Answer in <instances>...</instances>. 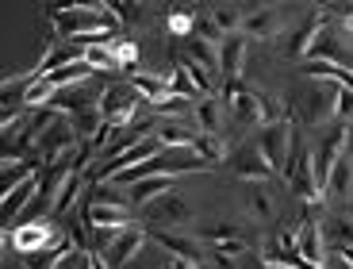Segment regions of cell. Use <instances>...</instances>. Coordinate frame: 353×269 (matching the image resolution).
Masks as SVG:
<instances>
[{
	"label": "cell",
	"mask_w": 353,
	"mask_h": 269,
	"mask_svg": "<svg viewBox=\"0 0 353 269\" xmlns=\"http://www.w3.org/2000/svg\"><path fill=\"white\" fill-rule=\"evenodd\" d=\"M85 223L88 227H131V212H127L119 200H115V204H97V200H92V204L85 208Z\"/></svg>",
	"instance_id": "obj_19"
},
{
	"label": "cell",
	"mask_w": 353,
	"mask_h": 269,
	"mask_svg": "<svg viewBox=\"0 0 353 269\" xmlns=\"http://www.w3.org/2000/svg\"><path fill=\"white\" fill-rule=\"evenodd\" d=\"M192 154H196V158H203L208 166H223V161H227V150H223L219 134H200L196 146H192Z\"/></svg>",
	"instance_id": "obj_29"
},
{
	"label": "cell",
	"mask_w": 353,
	"mask_h": 269,
	"mask_svg": "<svg viewBox=\"0 0 353 269\" xmlns=\"http://www.w3.org/2000/svg\"><path fill=\"white\" fill-rule=\"evenodd\" d=\"M150 235L169 250V258H185V261H196V266H200V246H196L192 239L173 235V231H150Z\"/></svg>",
	"instance_id": "obj_23"
},
{
	"label": "cell",
	"mask_w": 353,
	"mask_h": 269,
	"mask_svg": "<svg viewBox=\"0 0 353 269\" xmlns=\"http://www.w3.org/2000/svg\"><path fill=\"white\" fill-rule=\"evenodd\" d=\"M239 269H284V266H269V261H265L261 254H250L246 266H239Z\"/></svg>",
	"instance_id": "obj_39"
},
{
	"label": "cell",
	"mask_w": 353,
	"mask_h": 269,
	"mask_svg": "<svg viewBox=\"0 0 353 269\" xmlns=\"http://www.w3.org/2000/svg\"><path fill=\"white\" fill-rule=\"evenodd\" d=\"M77 188H81V173L73 170L70 177H65V185H62V192H58V200H54V212L58 215H65L73 208V200H77Z\"/></svg>",
	"instance_id": "obj_31"
},
{
	"label": "cell",
	"mask_w": 353,
	"mask_h": 269,
	"mask_svg": "<svg viewBox=\"0 0 353 269\" xmlns=\"http://www.w3.org/2000/svg\"><path fill=\"white\" fill-rule=\"evenodd\" d=\"M242 66H246V35L234 31L219 43V73L227 81H239L242 77Z\"/></svg>",
	"instance_id": "obj_16"
},
{
	"label": "cell",
	"mask_w": 353,
	"mask_h": 269,
	"mask_svg": "<svg viewBox=\"0 0 353 269\" xmlns=\"http://www.w3.org/2000/svg\"><path fill=\"white\" fill-rule=\"evenodd\" d=\"M345 139H350V127L345 123H334L327 134H323V143L311 150V161H315V177H319V188H327L330 173H334L338 158L345 154Z\"/></svg>",
	"instance_id": "obj_8"
},
{
	"label": "cell",
	"mask_w": 353,
	"mask_h": 269,
	"mask_svg": "<svg viewBox=\"0 0 353 269\" xmlns=\"http://www.w3.org/2000/svg\"><path fill=\"white\" fill-rule=\"evenodd\" d=\"M4 269H31V266H27V258H19V261H8Z\"/></svg>",
	"instance_id": "obj_42"
},
{
	"label": "cell",
	"mask_w": 353,
	"mask_h": 269,
	"mask_svg": "<svg viewBox=\"0 0 353 269\" xmlns=\"http://www.w3.org/2000/svg\"><path fill=\"white\" fill-rule=\"evenodd\" d=\"M85 62L92 66L97 73L100 70H112V73L119 70V58H115V46L112 43H88L85 46Z\"/></svg>",
	"instance_id": "obj_28"
},
{
	"label": "cell",
	"mask_w": 353,
	"mask_h": 269,
	"mask_svg": "<svg viewBox=\"0 0 353 269\" xmlns=\"http://www.w3.org/2000/svg\"><path fill=\"white\" fill-rule=\"evenodd\" d=\"M223 100H227L230 116H234L239 127H265V97L254 92L250 85H242V81H227Z\"/></svg>",
	"instance_id": "obj_4"
},
{
	"label": "cell",
	"mask_w": 353,
	"mask_h": 269,
	"mask_svg": "<svg viewBox=\"0 0 353 269\" xmlns=\"http://www.w3.org/2000/svg\"><path fill=\"white\" fill-rule=\"evenodd\" d=\"M196 123H200L203 134H219L223 131V104L215 97H203L196 104Z\"/></svg>",
	"instance_id": "obj_24"
},
{
	"label": "cell",
	"mask_w": 353,
	"mask_h": 269,
	"mask_svg": "<svg viewBox=\"0 0 353 269\" xmlns=\"http://www.w3.org/2000/svg\"><path fill=\"white\" fill-rule=\"evenodd\" d=\"M181 66H185V70L192 73V81H196V89H203V92L212 89V73L203 70L200 62H192V58H185V62H181Z\"/></svg>",
	"instance_id": "obj_36"
},
{
	"label": "cell",
	"mask_w": 353,
	"mask_h": 269,
	"mask_svg": "<svg viewBox=\"0 0 353 269\" xmlns=\"http://www.w3.org/2000/svg\"><path fill=\"white\" fill-rule=\"evenodd\" d=\"M203 239H212V246H219V242H230V239H246V227L242 223H212V227H203Z\"/></svg>",
	"instance_id": "obj_30"
},
{
	"label": "cell",
	"mask_w": 353,
	"mask_h": 269,
	"mask_svg": "<svg viewBox=\"0 0 353 269\" xmlns=\"http://www.w3.org/2000/svg\"><path fill=\"white\" fill-rule=\"evenodd\" d=\"M345 127H350V139H345V150L353 154V123H345Z\"/></svg>",
	"instance_id": "obj_44"
},
{
	"label": "cell",
	"mask_w": 353,
	"mask_h": 269,
	"mask_svg": "<svg viewBox=\"0 0 353 269\" xmlns=\"http://www.w3.org/2000/svg\"><path fill=\"white\" fill-rule=\"evenodd\" d=\"M292 139H296V127H292V119L265 123L261 134H257V143H261V150H265V158H269V166H273V173H284V166H288V158H292Z\"/></svg>",
	"instance_id": "obj_7"
},
{
	"label": "cell",
	"mask_w": 353,
	"mask_h": 269,
	"mask_svg": "<svg viewBox=\"0 0 353 269\" xmlns=\"http://www.w3.org/2000/svg\"><path fill=\"white\" fill-rule=\"evenodd\" d=\"M323 23H327V12L323 8L303 16L300 23L281 39V58H288V62H307V50H311V43H315V35L323 31Z\"/></svg>",
	"instance_id": "obj_5"
},
{
	"label": "cell",
	"mask_w": 353,
	"mask_h": 269,
	"mask_svg": "<svg viewBox=\"0 0 353 269\" xmlns=\"http://www.w3.org/2000/svg\"><path fill=\"white\" fill-rule=\"evenodd\" d=\"M338 81H319L311 77V89L303 97V123L307 127H323L327 119H334V108H338Z\"/></svg>",
	"instance_id": "obj_6"
},
{
	"label": "cell",
	"mask_w": 353,
	"mask_h": 269,
	"mask_svg": "<svg viewBox=\"0 0 353 269\" xmlns=\"http://www.w3.org/2000/svg\"><path fill=\"white\" fill-rule=\"evenodd\" d=\"M242 35L261 39V43L281 39V8H276V4H269V8H250L246 19H242Z\"/></svg>",
	"instance_id": "obj_14"
},
{
	"label": "cell",
	"mask_w": 353,
	"mask_h": 269,
	"mask_svg": "<svg viewBox=\"0 0 353 269\" xmlns=\"http://www.w3.org/2000/svg\"><path fill=\"white\" fill-rule=\"evenodd\" d=\"M165 269H200V266H196V261H185V258H169Z\"/></svg>",
	"instance_id": "obj_40"
},
{
	"label": "cell",
	"mask_w": 353,
	"mask_h": 269,
	"mask_svg": "<svg viewBox=\"0 0 353 269\" xmlns=\"http://www.w3.org/2000/svg\"><path fill=\"white\" fill-rule=\"evenodd\" d=\"M200 134H203L200 127H185V123H176V119L158 123V139H161L165 146H173V150H192Z\"/></svg>",
	"instance_id": "obj_21"
},
{
	"label": "cell",
	"mask_w": 353,
	"mask_h": 269,
	"mask_svg": "<svg viewBox=\"0 0 353 269\" xmlns=\"http://www.w3.org/2000/svg\"><path fill=\"white\" fill-rule=\"evenodd\" d=\"M81 269H92V254L85 250V258H81Z\"/></svg>",
	"instance_id": "obj_43"
},
{
	"label": "cell",
	"mask_w": 353,
	"mask_h": 269,
	"mask_svg": "<svg viewBox=\"0 0 353 269\" xmlns=\"http://www.w3.org/2000/svg\"><path fill=\"white\" fill-rule=\"evenodd\" d=\"M246 12L250 8H239V4H215L208 16H212V23L219 27L223 35H234V31L242 27V19H246Z\"/></svg>",
	"instance_id": "obj_25"
},
{
	"label": "cell",
	"mask_w": 353,
	"mask_h": 269,
	"mask_svg": "<svg viewBox=\"0 0 353 269\" xmlns=\"http://www.w3.org/2000/svg\"><path fill=\"white\" fill-rule=\"evenodd\" d=\"M188 54H192V62H200L208 73L219 70V43H208L200 35H188Z\"/></svg>",
	"instance_id": "obj_26"
},
{
	"label": "cell",
	"mask_w": 353,
	"mask_h": 269,
	"mask_svg": "<svg viewBox=\"0 0 353 269\" xmlns=\"http://www.w3.org/2000/svg\"><path fill=\"white\" fill-rule=\"evenodd\" d=\"M185 104H188L185 97H169V100H161V104H154V112H185Z\"/></svg>",
	"instance_id": "obj_38"
},
{
	"label": "cell",
	"mask_w": 353,
	"mask_h": 269,
	"mask_svg": "<svg viewBox=\"0 0 353 269\" xmlns=\"http://www.w3.org/2000/svg\"><path fill=\"white\" fill-rule=\"evenodd\" d=\"M131 85L139 89V97H146L150 104H161V100H169V97H173V92H169V81L150 77V73H134V77H131Z\"/></svg>",
	"instance_id": "obj_27"
},
{
	"label": "cell",
	"mask_w": 353,
	"mask_h": 269,
	"mask_svg": "<svg viewBox=\"0 0 353 269\" xmlns=\"http://www.w3.org/2000/svg\"><path fill=\"white\" fill-rule=\"evenodd\" d=\"M192 23H196V19H192V8H173V12H169V35H192Z\"/></svg>",
	"instance_id": "obj_33"
},
{
	"label": "cell",
	"mask_w": 353,
	"mask_h": 269,
	"mask_svg": "<svg viewBox=\"0 0 353 269\" xmlns=\"http://www.w3.org/2000/svg\"><path fill=\"white\" fill-rule=\"evenodd\" d=\"M323 192H330L338 204L353 200V154H342V158H338V166H334V173H330V181H327Z\"/></svg>",
	"instance_id": "obj_20"
},
{
	"label": "cell",
	"mask_w": 353,
	"mask_h": 269,
	"mask_svg": "<svg viewBox=\"0 0 353 269\" xmlns=\"http://www.w3.org/2000/svg\"><path fill=\"white\" fill-rule=\"evenodd\" d=\"M169 92H173V97H192V92H196V81H192V73H188L181 62L173 66V77H169Z\"/></svg>",
	"instance_id": "obj_32"
},
{
	"label": "cell",
	"mask_w": 353,
	"mask_h": 269,
	"mask_svg": "<svg viewBox=\"0 0 353 269\" xmlns=\"http://www.w3.org/2000/svg\"><path fill=\"white\" fill-rule=\"evenodd\" d=\"M342 31H345V35H350V43H353V23H350V27H342Z\"/></svg>",
	"instance_id": "obj_45"
},
{
	"label": "cell",
	"mask_w": 353,
	"mask_h": 269,
	"mask_svg": "<svg viewBox=\"0 0 353 269\" xmlns=\"http://www.w3.org/2000/svg\"><path fill=\"white\" fill-rule=\"evenodd\" d=\"M77 143H81V134H77V127H73V119L58 116L50 123V131L39 139V154H43L46 161H58V158H65V154H77Z\"/></svg>",
	"instance_id": "obj_12"
},
{
	"label": "cell",
	"mask_w": 353,
	"mask_h": 269,
	"mask_svg": "<svg viewBox=\"0 0 353 269\" xmlns=\"http://www.w3.org/2000/svg\"><path fill=\"white\" fill-rule=\"evenodd\" d=\"M227 166L234 170V177H242V181H269V177H276L273 173V166H269V158H265V150H261V143H242L239 150L227 158Z\"/></svg>",
	"instance_id": "obj_10"
},
{
	"label": "cell",
	"mask_w": 353,
	"mask_h": 269,
	"mask_svg": "<svg viewBox=\"0 0 353 269\" xmlns=\"http://www.w3.org/2000/svg\"><path fill=\"white\" fill-rule=\"evenodd\" d=\"M142 242H146V231L131 223V227L123 231V239H115L112 250H104V261H108L112 269H127V261H131L134 254L142 250Z\"/></svg>",
	"instance_id": "obj_17"
},
{
	"label": "cell",
	"mask_w": 353,
	"mask_h": 269,
	"mask_svg": "<svg viewBox=\"0 0 353 269\" xmlns=\"http://www.w3.org/2000/svg\"><path fill=\"white\" fill-rule=\"evenodd\" d=\"M188 219H192L188 200L173 197V192H165L161 200H154V204L146 208V223H150V231H173V227H185Z\"/></svg>",
	"instance_id": "obj_11"
},
{
	"label": "cell",
	"mask_w": 353,
	"mask_h": 269,
	"mask_svg": "<svg viewBox=\"0 0 353 269\" xmlns=\"http://www.w3.org/2000/svg\"><path fill=\"white\" fill-rule=\"evenodd\" d=\"M81 258H85V246H73V250L65 254V258L58 261L54 269H81Z\"/></svg>",
	"instance_id": "obj_37"
},
{
	"label": "cell",
	"mask_w": 353,
	"mask_h": 269,
	"mask_svg": "<svg viewBox=\"0 0 353 269\" xmlns=\"http://www.w3.org/2000/svg\"><path fill=\"white\" fill-rule=\"evenodd\" d=\"M100 100H104V89H97V85H73V89L58 92L50 100V108H58L62 116H81L88 108H100Z\"/></svg>",
	"instance_id": "obj_13"
},
{
	"label": "cell",
	"mask_w": 353,
	"mask_h": 269,
	"mask_svg": "<svg viewBox=\"0 0 353 269\" xmlns=\"http://www.w3.org/2000/svg\"><path fill=\"white\" fill-rule=\"evenodd\" d=\"M334 119H338V123H353V92H350V89H338Z\"/></svg>",
	"instance_id": "obj_35"
},
{
	"label": "cell",
	"mask_w": 353,
	"mask_h": 269,
	"mask_svg": "<svg viewBox=\"0 0 353 269\" xmlns=\"http://www.w3.org/2000/svg\"><path fill=\"white\" fill-rule=\"evenodd\" d=\"M307 62L338 66V70H350L353 73V43H350V35H345L334 19H327L323 31L315 35V43H311V50H307Z\"/></svg>",
	"instance_id": "obj_1"
},
{
	"label": "cell",
	"mask_w": 353,
	"mask_h": 269,
	"mask_svg": "<svg viewBox=\"0 0 353 269\" xmlns=\"http://www.w3.org/2000/svg\"><path fill=\"white\" fill-rule=\"evenodd\" d=\"M65 231L54 227L50 219H31V223H19L16 231L8 235V246L23 258V254H35V250H46V246H65Z\"/></svg>",
	"instance_id": "obj_2"
},
{
	"label": "cell",
	"mask_w": 353,
	"mask_h": 269,
	"mask_svg": "<svg viewBox=\"0 0 353 269\" xmlns=\"http://www.w3.org/2000/svg\"><path fill=\"white\" fill-rule=\"evenodd\" d=\"M284 177H288L292 192L300 200H307L311 208L319 204L323 188H319V177H315V161H311V150H300V139H292V158L284 166Z\"/></svg>",
	"instance_id": "obj_3"
},
{
	"label": "cell",
	"mask_w": 353,
	"mask_h": 269,
	"mask_svg": "<svg viewBox=\"0 0 353 269\" xmlns=\"http://www.w3.org/2000/svg\"><path fill=\"white\" fill-rule=\"evenodd\" d=\"M250 212H254V219H269L273 215V197L265 188H254L250 192Z\"/></svg>",
	"instance_id": "obj_34"
},
{
	"label": "cell",
	"mask_w": 353,
	"mask_h": 269,
	"mask_svg": "<svg viewBox=\"0 0 353 269\" xmlns=\"http://www.w3.org/2000/svg\"><path fill=\"white\" fill-rule=\"evenodd\" d=\"M323 239L330 242V250H338V246H353V215H345V212L327 215V223H323Z\"/></svg>",
	"instance_id": "obj_22"
},
{
	"label": "cell",
	"mask_w": 353,
	"mask_h": 269,
	"mask_svg": "<svg viewBox=\"0 0 353 269\" xmlns=\"http://www.w3.org/2000/svg\"><path fill=\"white\" fill-rule=\"evenodd\" d=\"M334 254H338V258H342V261H345V266H350V269H353V246H338V250H334Z\"/></svg>",
	"instance_id": "obj_41"
},
{
	"label": "cell",
	"mask_w": 353,
	"mask_h": 269,
	"mask_svg": "<svg viewBox=\"0 0 353 269\" xmlns=\"http://www.w3.org/2000/svg\"><path fill=\"white\" fill-rule=\"evenodd\" d=\"M173 188V181L169 177H142L134 181V185H127V204L131 208H150L154 200H161Z\"/></svg>",
	"instance_id": "obj_18"
},
{
	"label": "cell",
	"mask_w": 353,
	"mask_h": 269,
	"mask_svg": "<svg viewBox=\"0 0 353 269\" xmlns=\"http://www.w3.org/2000/svg\"><path fill=\"white\" fill-rule=\"evenodd\" d=\"M296 250L303 254V258L311 261V266H323L327 261V242H323V227H319L315 215H303L300 231H296Z\"/></svg>",
	"instance_id": "obj_15"
},
{
	"label": "cell",
	"mask_w": 353,
	"mask_h": 269,
	"mask_svg": "<svg viewBox=\"0 0 353 269\" xmlns=\"http://www.w3.org/2000/svg\"><path fill=\"white\" fill-rule=\"evenodd\" d=\"M100 112H104V123L108 127H123L134 119V112H139V89L134 85H112V89H104V100H100Z\"/></svg>",
	"instance_id": "obj_9"
}]
</instances>
